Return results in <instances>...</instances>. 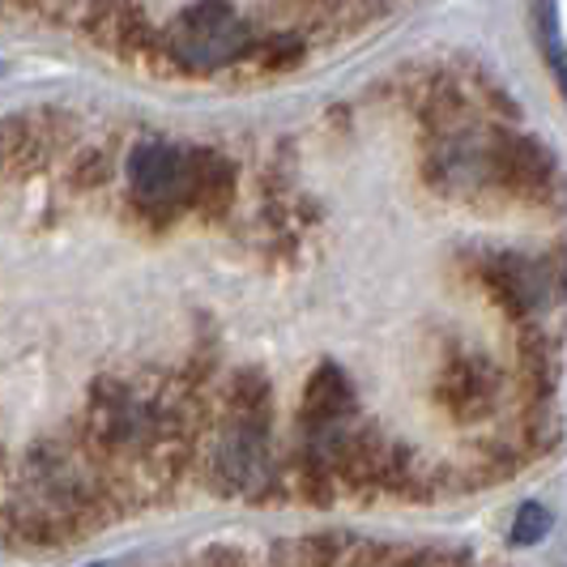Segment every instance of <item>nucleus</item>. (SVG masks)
Masks as SVG:
<instances>
[{
  "instance_id": "obj_1",
  "label": "nucleus",
  "mask_w": 567,
  "mask_h": 567,
  "mask_svg": "<svg viewBox=\"0 0 567 567\" xmlns=\"http://www.w3.org/2000/svg\"><path fill=\"white\" fill-rule=\"evenodd\" d=\"M167 52L193 73H214L252 52V27L230 0H193L167 27Z\"/></svg>"
},
{
  "instance_id": "obj_2",
  "label": "nucleus",
  "mask_w": 567,
  "mask_h": 567,
  "mask_svg": "<svg viewBox=\"0 0 567 567\" xmlns=\"http://www.w3.org/2000/svg\"><path fill=\"white\" fill-rule=\"evenodd\" d=\"M128 184L150 205H175L197 197V154L179 145L145 142L128 154Z\"/></svg>"
},
{
  "instance_id": "obj_3",
  "label": "nucleus",
  "mask_w": 567,
  "mask_h": 567,
  "mask_svg": "<svg viewBox=\"0 0 567 567\" xmlns=\"http://www.w3.org/2000/svg\"><path fill=\"white\" fill-rule=\"evenodd\" d=\"M214 474L218 486L230 495H260L269 478H274V465H269V449H265V431L260 423H239L223 431L218 440V453H214Z\"/></svg>"
},
{
  "instance_id": "obj_4",
  "label": "nucleus",
  "mask_w": 567,
  "mask_h": 567,
  "mask_svg": "<svg viewBox=\"0 0 567 567\" xmlns=\"http://www.w3.org/2000/svg\"><path fill=\"white\" fill-rule=\"evenodd\" d=\"M350 410H354V389L338 363L316 368V375L308 380V398H303V423L312 426L316 435H333L341 431V419Z\"/></svg>"
},
{
  "instance_id": "obj_5",
  "label": "nucleus",
  "mask_w": 567,
  "mask_h": 567,
  "mask_svg": "<svg viewBox=\"0 0 567 567\" xmlns=\"http://www.w3.org/2000/svg\"><path fill=\"white\" fill-rule=\"evenodd\" d=\"M486 278H491V286L499 290V299L508 303L512 312L538 308L542 295H546V282H542L538 265H529V260H520V256H499V260L486 269Z\"/></svg>"
},
{
  "instance_id": "obj_6",
  "label": "nucleus",
  "mask_w": 567,
  "mask_h": 567,
  "mask_svg": "<svg viewBox=\"0 0 567 567\" xmlns=\"http://www.w3.org/2000/svg\"><path fill=\"white\" fill-rule=\"evenodd\" d=\"M534 27H538L546 60H550V64L559 69V78H564L567 56H564V43H559V9H555V0H534Z\"/></svg>"
},
{
  "instance_id": "obj_7",
  "label": "nucleus",
  "mask_w": 567,
  "mask_h": 567,
  "mask_svg": "<svg viewBox=\"0 0 567 567\" xmlns=\"http://www.w3.org/2000/svg\"><path fill=\"white\" fill-rule=\"evenodd\" d=\"M34 145H39V133L30 124H22V120H0V171L18 167L22 158H30Z\"/></svg>"
},
{
  "instance_id": "obj_8",
  "label": "nucleus",
  "mask_w": 567,
  "mask_h": 567,
  "mask_svg": "<svg viewBox=\"0 0 567 567\" xmlns=\"http://www.w3.org/2000/svg\"><path fill=\"white\" fill-rule=\"evenodd\" d=\"M550 534V512L542 508L538 499H529V504H520L516 512V520H512V542L516 546H534Z\"/></svg>"
},
{
  "instance_id": "obj_9",
  "label": "nucleus",
  "mask_w": 567,
  "mask_h": 567,
  "mask_svg": "<svg viewBox=\"0 0 567 567\" xmlns=\"http://www.w3.org/2000/svg\"><path fill=\"white\" fill-rule=\"evenodd\" d=\"M0 78H4V60H0Z\"/></svg>"
},
{
  "instance_id": "obj_10",
  "label": "nucleus",
  "mask_w": 567,
  "mask_h": 567,
  "mask_svg": "<svg viewBox=\"0 0 567 567\" xmlns=\"http://www.w3.org/2000/svg\"><path fill=\"white\" fill-rule=\"evenodd\" d=\"M90 567H103V564H90Z\"/></svg>"
}]
</instances>
